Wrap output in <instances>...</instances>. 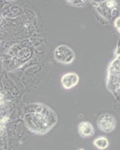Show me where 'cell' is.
Segmentation results:
<instances>
[{
  "mask_svg": "<svg viewBox=\"0 0 120 150\" xmlns=\"http://www.w3.org/2000/svg\"><path fill=\"white\" fill-rule=\"evenodd\" d=\"M25 121L31 130L39 133H44L56 123V115L48 107H43L40 108V111H38L33 115L25 117Z\"/></svg>",
  "mask_w": 120,
  "mask_h": 150,
  "instance_id": "6da1fadb",
  "label": "cell"
},
{
  "mask_svg": "<svg viewBox=\"0 0 120 150\" xmlns=\"http://www.w3.org/2000/svg\"><path fill=\"white\" fill-rule=\"evenodd\" d=\"M109 70V79L108 82V87L109 90L113 92L116 96H119V61L116 59L114 63L111 64Z\"/></svg>",
  "mask_w": 120,
  "mask_h": 150,
  "instance_id": "7a4b0ae2",
  "label": "cell"
},
{
  "mask_svg": "<svg viewBox=\"0 0 120 150\" xmlns=\"http://www.w3.org/2000/svg\"><path fill=\"white\" fill-rule=\"evenodd\" d=\"M55 59L57 62L62 64H70L73 61L74 54L71 48L66 46H59L56 48L55 53Z\"/></svg>",
  "mask_w": 120,
  "mask_h": 150,
  "instance_id": "3957f363",
  "label": "cell"
},
{
  "mask_svg": "<svg viewBox=\"0 0 120 150\" xmlns=\"http://www.w3.org/2000/svg\"><path fill=\"white\" fill-rule=\"evenodd\" d=\"M116 119L110 114H102L98 119V126L104 132H111L116 128Z\"/></svg>",
  "mask_w": 120,
  "mask_h": 150,
  "instance_id": "277c9868",
  "label": "cell"
},
{
  "mask_svg": "<svg viewBox=\"0 0 120 150\" xmlns=\"http://www.w3.org/2000/svg\"><path fill=\"white\" fill-rule=\"evenodd\" d=\"M79 81V76L74 72H69L66 73L62 76L61 79V83L64 88L69 89L76 86Z\"/></svg>",
  "mask_w": 120,
  "mask_h": 150,
  "instance_id": "5b68a950",
  "label": "cell"
},
{
  "mask_svg": "<svg viewBox=\"0 0 120 150\" xmlns=\"http://www.w3.org/2000/svg\"><path fill=\"white\" fill-rule=\"evenodd\" d=\"M78 131L83 138L92 137L94 134V129L92 123L88 122H82L78 125Z\"/></svg>",
  "mask_w": 120,
  "mask_h": 150,
  "instance_id": "8992f818",
  "label": "cell"
},
{
  "mask_svg": "<svg viewBox=\"0 0 120 150\" xmlns=\"http://www.w3.org/2000/svg\"><path fill=\"white\" fill-rule=\"evenodd\" d=\"M93 144L97 148L103 150V149H106L109 146V140L105 137H100L93 141Z\"/></svg>",
  "mask_w": 120,
  "mask_h": 150,
  "instance_id": "52a82bcc",
  "label": "cell"
},
{
  "mask_svg": "<svg viewBox=\"0 0 120 150\" xmlns=\"http://www.w3.org/2000/svg\"><path fill=\"white\" fill-rule=\"evenodd\" d=\"M106 5H107V7L109 8V9H114L117 6V3L116 1H108L106 2Z\"/></svg>",
  "mask_w": 120,
  "mask_h": 150,
  "instance_id": "ba28073f",
  "label": "cell"
},
{
  "mask_svg": "<svg viewBox=\"0 0 120 150\" xmlns=\"http://www.w3.org/2000/svg\"><path fill=\"white\" fill-rule=\"evenodd\" d=\"M68 3L71 4V5H73V6H83L87 2L86 1H76V2H68Z\"/></svg>",
  "mask_w": 120,
  "mask_h": 150,
  "instance_id": "9c48e42d",
  "label": "cell"
},
{
  "mask_svg": "<svg viewBox=\"0 0 120 150\" xmlns=\"http://www.w3.org/2000/svg\"><path fill=\"white\" fill-rule=\"evenodd\" d=\"M119 22H120V19L119 18H117L116 20V22H115V24H116V29L119 32L120 31V26H119Z\"/></svg>",
  "mask_w": 120,
  "mask_h": 150,
  "instance_id": "30bf717a",
  "label": "cell"
},
{
  "mask_svg": "<svg viewBox=\"0 0 120 150\" xmlns=\"http://www.w3.org/2000/svg\"><path fill=\"white\" fill-rule=\"evenodd\" d=\"M78 150H84V149H83V148H81V149H78Z\"/></svg>",
  "mask_w": 120,
  "mask_h": 150,
  "instance_id": "8fae6325",
  "label": "cell"
},
{
  "mask_svg": "<svg viewBox=\"0 0 120 150\" xmlns=\"http://www.w3.org/2000/svg\"><path fill=\"white\" fill-rule=\"evenodd\" d=\"M1 97H2V96H1V95H0V98H1Z\"/></svg>",
  "mask_w": 120,
  "mask_h": 150,
  "instance_id": "7c38bea8",
  "label": "cell"
}]
</instances>
